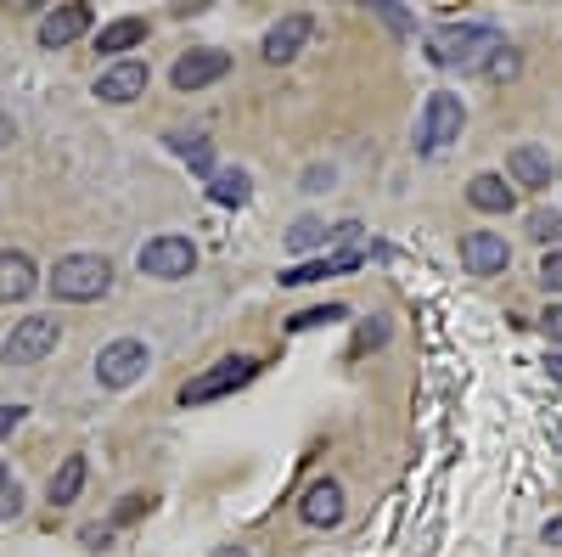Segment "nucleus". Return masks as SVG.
Masks as SVG:
<instances>
[{
    "instance_id": "nucleus-13",
    "label": "nucleus",
    "mask_w": 562,
    "mask_h": 557,
    "mask_svg": "<svg viewBox=\"0 0 562 557\" xmlns=\"http://www.w3.org/2000/svg\"><path fill=\"white\" fill-rule=\"evenodd\" d=\"M79 34H90V7H79V0L74 7H52L40 18V45L45 52H63V45H74Z\"/></svg>"
},
{
    "instance_id": "nucleus-36",
    "label": "nucleus",
    "mask_w": 562,
    "mask_h": 557,
    "mask_svg": "<svg viewBox=\"0 0 562 557\" xmlns=\"http://www.w3.org/2000/svg\"><path fill=\"white\" fill-rule=\"evenodd\" d=\"M546 366H551V378H557V383H562V355H551V360H546Z\"/></svg>"
},
{
    "instance_id": "nucleus-11",
    "label": "nucleus",
    "mask_w": 562,
    "mask_h": 557,
    "mask_svg": "<svg viewBox=\"0 0 562 557\" xmlns=\"http://www.w3.org/2000/svg\"><path fill=\"white\" fill-rule=\"evenodd\" d=\"M299 519H304L310 530L344 524V484H338V479H315V484L304 490V501H299Z\"/></svg>"
},
{
    "instance_id": "nucleus-8",
    "label": "nucleus",
    "mask_w": 562,
    "mask_h": 557,
    "mask_svg": "<svg viewBox=\"0 0 562 557\" xmlns=\"http://www.w3.org/2000/svg\"><path fill=\"white\" fill-rule=\"evenodd\" d=\"M461 265L473 276H501L512 265V248L501 231H461Z\"/></svg>"
},
{
    "instance_id": "nucleus-25",
    "label": "nucleus",
    "mask_w": 562,
    "mask_h": 557,
    "mask_svg": "<svg viewBox=\"0 0 562 557\" xmlns=\"http://www.w3.org/2000/svg\"><path fill=\"white\" fill-rule=\"evenodd\" d=\"M518 68H524V57L512 52V45H501V52L484 63V74H490V79H518Z\"/></svg>"
},
{
    "instance_id": "nucleus-17",
    "label": "nucleus",
    "mask_w": 562,
    "mask_h": 557,
    "mask_svg": "<svg viewBox=\"0 0 562 557\" xmlns=\"http://www.w3.org/2000/svg\"><path fill=\"white\" fill-rule=\"evenodd\" d=\"M506 175H512V186H535V192H540V186H551V158L524 142V147L506 153Z\"/></svg>"
},
{
    "instance_id": "nucleus-10",
    "label": "nucleus",
    "mask_w": 562,
    "mask_h": 557,
    "mask_svg": "<svg viewBox=\"0 0 562 557\" xmlns=\"http://www.w3.org/2000/svg\"><path fill=\"white\" fill-rule=\"evenodd\" d=\"M147 63H140V57H119L113 68H102V79H97V97L102 102H113V108H124V102H135L140 97V90H147Z\"/></svg>"
},
{
    "instance_id": "nucleus-26",
    "label": "nucleus",
    "mask_w": 562,
    "mask_h": 557,
    "mask_svg": "<svg viewBox=\"0 0 562 557\" xmlns=\"http://www.w3.org/2000/svg\"><path fill=\"white\" fill-rule=\"evenodd\" d=\"M540 288H546V293H562V248L540 259Z\"/></svg>"
},
{
    "instance_id": "nucleus-1",
    "label": "nucleus",
    "mask_w": 562,
    "mask_h": 557,
    "mask_svg": "<svg viewBox=\"0 0 562 557\" xmlns=\"http://www.w3.org/2000/svg\"><path fill=\"white\" fill-rule=\"evenodd\" d=\"M501 52V34L490 23H445L428 34V57L439 68H484Z\"/></svg>"
},
{
    "instance_id": "nucleus-21",
    "label": "nucleus",
    "mask_w": 562,
    "mask_h": 557,
    "mask_svg": "<svg viewBox=\"0 0 562 557\" xmlns=\"http://www.w3.org/2000/svg\"><path fill=\"white\" fill-rule=\"evenodd\" d=\"M169 147H175L180 164H192L198 175H214V142H209V135H186V130H175V135H169Z\"/></svg>"
},
{
    "instance_id": "nucleus-19",
    "label": "nucleus",
    "mask_w": 562,
    "mask_h": 557,
    "mask_svg": "<svg viewBox=\"0 0 562 557\" xmlns=\"http://www.w3.org/2000/svg\"><path fill=\"white\" fill-rule=\"evenodd\" d=\"M248 192H254V186H248L243 169H214V175H209V198H214L220 209H243Z\"/></svg>"
},
{
    "instance_id": "nucleus-23",
    "label": "nucleus",
    "mask_w": 562,
    "mask_h": 557,
    "mask_svg": "<svg viewBox=\"0 0 562 557\" xmlns=\"http://www.w3.org/2000/svg\"><path fill=\"white\" fill-rule=\"evenodd\" d=\"M326 243H333V231H326L321 220H299V225L288 231V248H293V254H315V248H326Z\"/></svg>"
},
{
    "instance_id": "nucleus-24",
    "label": "nucleus",
    "mask_w": 562,
    "mask_h": 557,
    "mask_svg": "<svg viewBox=\"0 0 562 557\" xmlns=\"http://www.w3.org/2000/svg\"><path fill=\"white\" fill-rule=\"evenodd\" d=\"M529 237L535 243H562V209H535L529 214Z\"/></svg>"
},
{
    "instance_id": "nucleus-14",
    "label": "nucleus",
    "mask_w": 562,
    "mask_h": 557,
    "mask_svg": "<svg viewBox=\"0 0 562 557\" xmlns=\"http://www.w3.org/2000/svg\"><path fill=\"white\" fill-rule=\"evenodd\" d=\"M40 288V270L23 248H7L0 254V304H23L29 293Z\"/></svg>"
},
{
    "instance_id": "nucleus-9",
    "label": "nucleus",
    "mask_w": 562,
    "mask_h": 557,
    "mask_svg": "<svg viewBox=\"0 0 562 557\" xmlns=\"http://www.w3.org/2000/svg\"><path fill=\"white\" fill-rule=\"evenodd\" d=\"M231 74V52H214V45H203V52H186L175 68H169V85L175 90H203L214 79Z\"/></svg>"
},
{
    "instance_id": "nucleus-4",
    "label": "nucleus",
    "mask_w": 562,
    "mask_h": 557,
    "mask_svg": "<svg viewBox=\"0 0 562 557\" xmlns=\"http://www.w3.org/2000/svg\"><path fill=\"white\" fill-rule=\"evenodd\" d=\"M461 124H467L461 97H450V90H434L428 108H422V124H416V147H422V153H439V147L461 142Z\"/></svg>"
},
{
    "instance_id": "nucleus-5",
    "label": "nucleus",
    "mask_w": 562,
    "mask_h": 557,
    "mask_svg": "<svg viewBox=\"0 0 562 557\" xmlns=\"http://www.w3.org/2000/svg\"><path fill=\"white\" fill-rule=\"evenodd\" d=\"M140 276H158V282H180V276L198 270V248L192 237H175V231H164V237H153L147 248L135 254Z\"/></svg>"
},
{
    "instance_id": "nucleus-22",
    "label": "nucleus",
    "mask_w": 562,
    "mask_h": 557,
    "mask_svg": "<svg viewBox=\"0 0 562 557\" xmlns=\"http://www.w3.org/2000/svg\"><path fill=\"white\" fill-rule=\"evenodd\" d=\"M333 321H349V304H321V310H299V315H288V333L333 327Z\"/></svg>"
},
{
    "instance_id": "nucleus-16",
    "label": "nucleus",
    "mask_w": 562,
    "mask_h": 557,
    "mask_svg": "<svg viewBox=\"0 0 562 557\" xmlns=\"http://www.w3.org/2000/svg\"><path fill=\"white\" fill-rule=\"evenodd\" d=\"M467 203H473L479 214H506L512 203H518V186H506V175H473L467 180Z\"/></svg>"
},
{
    "instance_id": "nucleus-20",
    "label": "nucleus",
    "mask_w": 562,
    "mask_h": 557,
    "mask_svg": "<svg viewBox=\"0 0 562 557\" xmlns=\"http://www.w3.org/2000/svg\"><path fill=\"white\" fill-rule=\"evenodd\" d=\"M85 456H63V468L52 474V506H74L79 490H85Z\"/></svg>"
},
{
    "instance_id": "nucleus-27",
    "label": "nucleus",
    "mask_w": 562,
    "mask_h": 557,
    "mask_svg": "<svg viewBox=\"0 0 562 557\" xmlns=\"http://www.w3.org/2000/svg\"><path fill=\"white\" fill-rule=\"evenodd\" d=\"M18 513H23V490H18V479H7L0 484V524L18 519Z\"/></svg>"
},
{
    "instance_id": "nucleus-33",
    "label": "nucleus",
    "mask_w": 562,
    "mask_h": 557,
    "mask_svg": "<svg viewBox=\"0 0 562 557\" xmlns=\"http://www.w3.org/2000/svg\"><path fill=\"white\" fill-rule=\"evenodd\" d=\"M7 142H18V124H12L7 113H0V147H7Z\"/></svg>"
},
{
    "instance_id": "nucleus-35",
    "label": "nucleus",
    "mask_w": 562,
    "mask_h": 557,
    "mask_svg": "<svg viewBox=\"0 0 562 557\" xmlns=\"http://www.w3.org/2000/svg\"><path fill=\"white\" fill-rule=\"evenodd\" d=\"M214 557H248V546H220Z\"/></svg>"
},
{
    "instance_id": "nucleus-2",
    "label": "nucleus",
    "mask_w": 562,
    "mask_h": 557,
    "mask_svg": "<svg viewBox=\"0 0 562 557\" xmlns=\"http://www.w3.org/2000/svg\"><path fill=\"white\" fill-rule=\"evenodd\" d=\"M45 288H52L63 304L108 299V288H113V265H108L102 254H68V259H57L52 276H45Z\"/></svg>"
},
{
    "instance_id": "nucleus-6",
    "label": "nucleus",
    "mask_w": 562,
    "mask_h": 557,
    "mask_svg": "<svg viewBox=\"0 0 562 557\" xmlns=\"http://www.w3.org/2000/svg\"><path fill=\"white\" fill-rule=\"evenodd\" d=\"M57 338H63L57 315H23L12 327V338H7V349H0V360L7 366H34V360H45L57 349Z\"/></svg>"
},
{
    "instance_id": "nucleus-7",
    "label": "nucleus",
    "mask_w": 562,
    "mask_h": 557,
    "mask_svg": "<svg viewBox=\"0 0 562 557\" xmlns=\"http://www.w3.org/2000/svg\"><path fill=\"white\" fill-rule=\"evenodd\" d=\"M140 371H147V344H140V338L102 344V355H97V383L102 389H130Z\"/></svg>"
},
{
    "instance_id": "nucleus-34",
    "label": "nucleus",
    "mask_w": 562,
    "mask_h": 557,
    "mask_svg": "<svg viewBox=\"0 0 562 557\" xmlns=\"http://www.w3.org/2000/svg\"><path fill=\"white\" fill-rule=\"evenodd\" d=\"M546 546H562V519H551V524H546Z\"/></svg>"
},
{
    "instance_id": "nucleus-3",
    "label": "nucleus",
    "mask_w": 562,
    "mask_h": 557,
    "mask_svg": "<svg viewBox=\"0 0 562 557\" xmlns=\"http://www.w3.org/2000/svg\"><path fill=\"white\" fill-rule=\"evenodd\" d=\"M254 378H259V360H254V355H231V360H220V366L198 371V378L180 389V405H209V400H225V394L248 389Z\"/></svg>"
},
{
    "instance_id": "nucleus-32",
    "label": "nucleus",
    "mask_w": 562,
    "mask_h": 557,
    "mask_svg": "<svg viewBox=\"0 0 562 557\" xmlns=\"http://www.w3.org/2000/svg\"><path fill=\"white\" fill-rule=\"evenodd\" d=\"M108 541H113L108 524H90V530H85V546H108Z\"/></svg>"
},
{
    "instance_id": "nucleus-37",
    "label": "nucleus",
    "mask_w": 562,
    "mask_h": 557,
    "mask_svg": "<svg viewBox=\"0 0 562 557\" xmlns=\"http://www.w3.org/2000/svg\"><path fill=\"white\" fill-rule=\"evenodd\" d=\"M0 484H7V461H0Z\"/></svg>"
},
{
    "instance_id": "nucleus-28",
    "label": "nucleus",
    "mask_w": 562,
    "mask_h": 557,
    "mask_svg": "<svg viewBox=\"0 0 562 557\" xmlns=\"http://www.w3.org/2000/svg\"><path fill=\"white\" fill-rule=\"evenodd\" d=\"M147 506H153V495H124L113 519H119V524H130V519H140V513H147Z\"/></svg>"
},
{
    "instance_id": "nucleus-30",
    "label": "nucleus",
    "mask_w": 562,
    "mask_h": 557,
    "mask_svg": "<svg viewBox=\"0 0 562 557\" xmlns=\"http://www.w3.org/2000/svg\"><path fill=\"white\" fill-rule=\"evenodd\" d=\"M540 327H546V338H551V344H562V304H551V310L540 315Z\"/></svg>"
},
{
    "instance_id": "nucleus-12",
    "label": "nucleus",
    "mask_w": 562,
    "mask_h": 557,
    "mask_svg": "<svg viewBox=\"0 0 562 557\" xmlns=\"http://www.w3.org/2000/svg\"><path fill=\"white\" fill-rule=\"evenodd\" d=\"M310 34H315V18L310 12H288L265 34V63H293L304 45H310Z\"/></svg>"
},
{
    "instance_id": "nucleus-15",
    "label": "nucleus",
    "mask_w": 562,
    "mask_h": 557,
    "mask_svg": "<svg viewBox=\"0 0 562 557\" xmlns=\"http://www.w3.org/2000/svg\"><path fill=\"white\" fill-rule=\"evenodd\" d=\"M366 265V248H338V254H326V259H304L293 270H281V288H304V282H321V276H338V270H355Z\"/></svg>"
},
{
    "instance_id": "nucleus-31",
    "label": "nucleus",
    "mask_w": 562,
    "mask_h": 557,
    "mask_svg": "<svg viewBox=\"0 0 562 557\" xmlns=\"http://www.w3.org/2000/svg\"><path fill=\"white\" fill-rule=\"evenodd\" d=\"M23 416H29L23 405H0V434H12V428L23 423Z\"/></svg>"
},
{
    "instance_id": "nucleus-29",
    "label": "nucleus",
    "mask_w": 562,
    "mask_h": 557,
    "mask_svg": "<svg viewBox=\"0 0 562 557\" xmlns=\"http://www.w3.org/2000/svg\"><path fill=\"white\" fill-rule=\"evenodd\" d=\"M378 12H383V23H389L394 34H411V18H405V12L394 7V0H383V7H378Z\"/></svg>"
},
{
    "instance_id": "nucleus-18",
    "label": "nucleus",
    "mask_w": 562,
    "mask_h": 557,
    "mask_svg": "<svg viewBox=\"0 0 562 557\" xmlns=\"http://www.w3.org/2000/svg\"><path fill=\"white\" fill-rule=\"evenodd\" d=\"M140 40H147V18H113L97 34V52H135Z\"/></svg>"
}]
</instances>
